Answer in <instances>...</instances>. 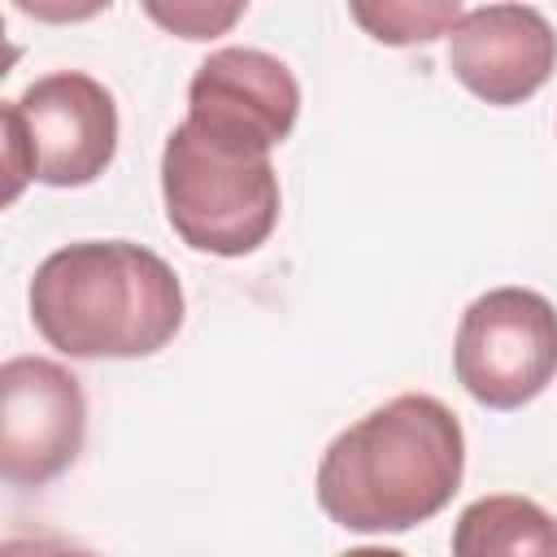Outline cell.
I'll return each instance as SVG.
<instances>
[{
  "label": "cell",
  "instance_id": "cell-1",
  "mask_svg": "<svg viewBox=\"0 0 557 557\" xmlns=\"http://www.w3.org/2000/svg\"><path fill=\"white\" fill-rule=\"evenodd\" d=\"M461 474L466 435L457 413L426 392H405L326 444L313 496L344 531L400 535L435 518L457 496Z\"/></svg>",
  "mask_w": 557,
  "mask_h": 557
},
{
  "label": "cell",
  "instance_id": "cell-2",
  "mask_svg": "<svg viewBox=\"0 0 557 557\" xmlns=\"http://www.w3.org/2000/svg\"><path fill=\"white\" fill-rule=\"evenodd\" d=\"M26 300L48 348L78 361L152 357L183 326L178 274L131 239H83L48 252Z\"/></svg>",
  "mask_w": 557,
  "mask_h": 557
},
{
  "label": "cell",
  "instance_id": "cell-3",
  "mask_svg": "<svg viewBox=\"0 0 557 557\" xmlns=\"http://www.w3.org/2000/svg\"><path fill=\"white\" fill-rule=\"evenodd\" d=\"M161 200L170 231L209 257L257 252L283 209L270 157L226 152L178 122L161 152Z\"/></svg>",
  "mask_w": 557,
  "mask_h": 557
},
{
  "label": "cell",
  "instance_id": "cell-4",
  "mask_svg": "<svg viewBox=\"0 0 557 557\" xmlns=\"http://www.w3.org/2000/svg\"><path fill=\"white\" fill-rule=\"evenodd\" d=\"M113 91L83 70L44 74L17 100H4L9 200L22 191L26 178L48 187H87L113 165Z\"/></svg>",
  "mask_w": 557,
  "mask_h": 557
},
{
  "label": "cell",
  "instance_id": "cell-5",
  "mask_svg": "<svg viewBox=\"0 0 557 557\" xmlns=\"http://www.w3.org/2000/svg\"><path fill=\"white\" fill-rule=\"evenodd\" d=\"M457 383L496 413L531 405L557 374V309L531 287L474 296L453 339Z\"/></svg>",
  "mask_w": 557,
  "mask_h": 557
},
{
  "label": "cell",
  "instance_id": "cell-6",
  "mask_svg": "<svg viewBox=\"0 0 557 557\" xmlns=\"http://www.w3.org/2000/svg\"><path fill=\"white\" fill-rule=\"evenodd\" d=\"M300 117L296 74L261 48H218L187 83V126L244 157H270Z\"/></svg>",
  "mask_w": 557,
  "mask_h": 557
},
{
  "label": "cell",
  "instance_id": "cell-7",
  "mask_svg": "<svg viewBox=\"0 0 557 557\" xmlns=\"http://www.w3.org/2000/svg\"><path fill=\"white\" fill-rule=\"evenodd\" d=\"M87 440L83 383L48 357L0 366V474L9 487H44L65 474Z\"/></svg>",
  "mask_w": 557,
  "mask_h": 557
},
{
  "label": "cell",
  "instance_id": "cell-8",
  "mask_svg": "<svg viewBox=\"0 0 557 557\" xmlns=\"http://www.w3.org/2000/svg\"><path fill=\"white\" fill-rule=\"evenodd\" d=\"M453 78L483 104L509 109L531 100L557 70V35L531 4H483L448 35Z\"/></svg>",
  "mask_w": 557,
  "mask_h": 557
},
{
  "label": "cell",
  "instance_id": "cell-9",
  "mask_svg": "<svg viewBox=\"0 0 557 557\" xmlns=\"http://www.w3.org/2000/svg\"><path fill=\"white\" fill-rule=\"evenodd\" d=\"M453 557H557V518L531 496H479L453 522Z\"/></svg>",
  "mask_w": 557,
  "mask_h": 557
},
{
  "label": "cell",
  "instance_id": "cell-10",
  "mask_svg": "<svg viewBox=\"0 0 557 557\" xmlns=\"http://www.w3.org/2000/svg\"><path fill=\"white\" fill-rule=\"evenodd\" d=\"M352 22L370 30V39L409 48V44H431L435 35H453V26L466 17L457 0L440 4H348Z\"/></svg>",
  "mask_w": 557,
  "mask_h": 557
},
{
  "label": "cell",
  "instance_id": "cell-11",
  "mask_svg": "<svg viewBox=\"0 0 557 557\" xmlns=\"http://www.w3.org/2000/svg\"><path fill=\"white\" fill-rule=\"evenodd\" d=\"M239 13H244L239 4H226V9H209V4H174V9H161V4H148V17H157L161 26H170L183 39H213Z\"/></svg>",
  "mask_w": 557,
  "mask_h": 557
},
{
  "label": "cell",
  "instance_id": "cell-12",
  "mask_svg": "<svg viewBox=\"0 0 557 557\" xmlns=\"http://www.w3.org/2000/svg\"><path fill=\"white\" fill-rule=\"evenodd\" d=\"M0 557H100L83 544H70L61 535H9Z\"/></svg>",
  "mask_w": 557,
  "mask_h": 557
},
{
  "label": "cell",
  "instance_id": "cell-13",
  "mask_svg": "<svg viewBox=\"0 0 557 557\" xmlns=\"http://www.w3.org/2000/svg\"><path fill=\"white\" fill-rule=\"evenodd\" d=\"M339 557H405L400 548H383V544H361V548H348Z\"/></svg>",
  "mask_w": 557,
  "mask_h": 557
}]
</instances>
